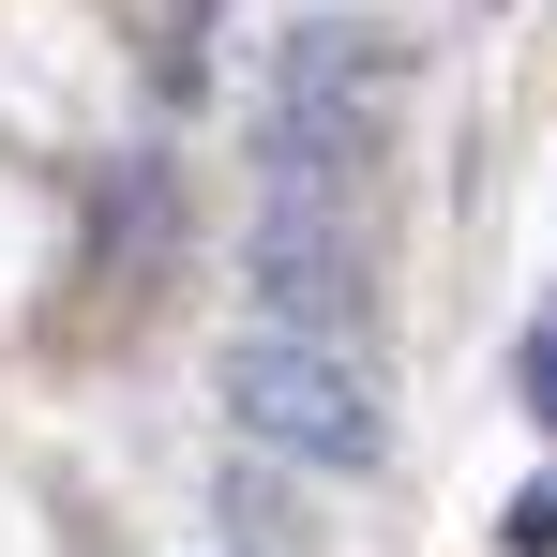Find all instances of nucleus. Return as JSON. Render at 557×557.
Wrapping results in <instances>:
<instances>
[{"instance_id": "39448f33", "label": "nucleus", "mask_w": 557, "mask_h": 557, "mask_svg": "<svg viewBox=\"0 0 557 557\" xmlns=\"http://www.w3.org/2000/svg\"><path fill=\"white\" fill-rule=\"evenodd\" d=\"M512 376H528V422L557 437V332H528V362H512Z\"/></svg>"}, {"instance_id": "20e7f679", "label": "nucleus", "mask_w": 557, "mask_h": 557, "mask_svg": "<svg viewBox=\"0 0 557 557\" xmlns=\"http://www.w3.org/2000/svg\"><path fill=\"white\" fill-rule=\"evenodd\" d=\"M497 543H512V557H557V482H528V497L497 512Z\"/></svg>"}, {"instance_id": "7ed1b4c3", "label": "nucleus", "mask_w": 557, "mask_h": 557, "mask_svg": "<svg viewBox=\"0 0 557 557\" xmlns=\"http://www.w3.org/2000/svg\"><path fill=\"white\" fill-rule=\"evenodd\" d=\"M211 512H226V543H242V557H301V512H286V482H272V467H242V453H226Z\"/></svg>"}, {"instance_id": "f03ea898", "label": "nucleus", "mask_w": 557, "mask_h": 557, "mask_svg": "<svg viewBox=\"0 0 557 557\" xmlns=\"http://www.w3.org/2000/svg\"><path fill=\"white\" fill-rule=\"evenodd\" d=\"M242 286L272 332H347L376 301V242H362V196H272L257 182V226H242Z\"/></svg>"}, {"instance_id": "f257e3e1", "label": "nucleus", "mask_w": 557, "mask_h": 557, "mask_svg": "<svg viewBox=\"0 0 557 557\" xmlns=\"http://www.w3.org/2000/svg\"><path fill=\"white\" fill-rule=\"evenodd\" d=\"M226 407H242V437L257 453H286V467H376L392 453V407H376V376L332 347V332H226Z\"/></svg>"}]
</instances>
